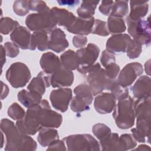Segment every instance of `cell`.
Segmentation results:
<instances>
[{
	"label": "cell",
	"mask_w": 151,
	"mask_h": 151,
	"mask_svg": "<svg viewBox=\"0 0 151 151\" xmlns=\"http://www.w3.org/2000/svg\"><path fill=\"white\" fill-rule=\"evenodd\" d=\"M40 64L43 71L51 75L62 66L60 58L52 52L44 53L40 58Z\"/></svg>",
	"instance_id": "ac0fdd59"
},
{
	"label": "cell",
	"mask_w": 151,
	"mask_h": 151,
	"mask_svg": "<svg viewBox=\"0 0 151 151\" xmlns=\"http://www.w3.org/2000/svg\"><path fill=\"white\" fill-rule=\"evenodd\" d=\"M77 71L86 76L88 86L93 96H97L104 90H110L116 81V80H111L107 77L104 68H101L99 63L86 67L80 66Z\"/></svg>",
	"instance_id": "7a4b0ae2"
},
{
	"label": "cell",
	"mask_w": 151,
	"mask_h": 151,
	"mask_svg": "<svg viewBox=\"0 0 151 151\" xmlns=\"http://www.w3.org/2000/svg\"><path fill=\"white\" fill-rule=\"evenodd\" d=\"M150 122V120H136V127L131 129L132 136L136 142L144 143L146 142V137H147L149 142Z\"/></svg>",
	"instance_id": "7402d4cb"
},
{
	"label": "cell",
	"mask_w": 151,
	"mask_h": 151,
	"mask_svg": "<svg viewBox=\"0 0 151 151\" xmlns=\"http://www.w3.org/2000/svg\"><path fill=\"white\" fill-rule=\"evenodd\" d=\"M120 66L116 63H112L104 68V70L107 77L111 79L115 80L120 72Z\"/></svg>",
	"instance_id": "ee69618b"
},
{
	"label": "cell",
	"mask_w": 151,
	"mask_h": 151,
	"mask_svg": "<svg viewBox=\"0 0 151 151\" xmlns=\"http://www.w3.org/2000/svg\"><path fill=\"white\" fill-rule=\"evenodd\" d=\"M49 37L48 34L45 31H35L31 35L30 50H35L37 48L41 51L48 50Z\"/></svg>",
	"instance_id": "484cf974"
},
{
	"label": "cell",
	"mask_w": 151,
	"mask_h": 151,
	"mask_svg": "<svg viewBox=\"0 0 151 151\" xmlns=\"http://www.w3.org/2000/svg\"><path fill=\"white\" fill-rule=\"evenodd\" d=\"M51 10L57 20V25L64 27L65 29L70 27L76 19V17L66 9L53 7Z\"/></svg>",
	"instance_id": "603a6c76"
},
{
	"label": "cell",
	"mask_w": 151,
	"mask_h": 151,
	"mask_svg": "<svg viewBox=\"0 0 151 151\" xmlns=\"http://www.w3.org/2000/svg\"><path fill=\"white\" fill-rule=\"evenodd\" d=\"M8 116L14 120H19L23 119L26 114L24 109L17 103H12L8 109Z\"/></svg>",
	"instance_id": "f35d334b"
},
{
	"label": "cell",
	"mask_w": 151,
	"mask_h": 151,
	"mask_svg": "<svg viewBox=\"0 0 151 151\" xmlns=\"http://www.w3.org/2000/svg\"><path fill=\"white\" fill-rule=\"evenodd\" d=\"M32 34L25 27L18 26L11 34V41L22 50H29Z\"/></svg>",
	"instance_id": "2e32d148"
},
{
	"label": "cell",
	"mask_w": 151,
	"mask_h": 151,
	"mask_svg": "<svg viewBox=\"0 0 151 151\" xmlns=\"http://www.w3.org/2000/svg\"><path fill=\"white\" fill-rule=\"evenodd\" d=\"M107 25L109 33L111 34H122L126 29L125 22L121 18L109 17Z\"/></svg>",
	"instance_id": "4dcf8cb0"
},
{
	"label": "cell",
	"mask_w": 151,
	"mask_h": 151,
	"mask_svg": "<svg viewBox=\"0 0 151 151\" xmlns=\"http://www.w3.org/2000/svg\"><path fill=\"white\" fill-rule=\"evenodd\" d=\"M76 96L85 100L88 105H90L93 100V94L88 85L81 84L76 86L73 90Z\"/></svg>",
	"instance_id": "d6a6232c"
},
{
	"label": "cell",
	"mask_w": 151,
	"mask_h": 151,
	"mask_svg": "<svg viewBox=\"0 0 151 151\" xmlns=\"http://www.w3.org/2000/svg\"><path fill=\"white\" fill-rule=\"evenodd\" d=\"M110 90L115 99L118 101L125 99L129 96L128 88L121 86L117 83V81L114 83Z\"/></svg>",
	"instance_id": "ab89813d"
},
{
	"label": "cell",
	"mask_w": 151,
	"mask_h": 151,
	"mask_svg": "<svg viewBox=\"0 0 151 151\" xmlns=\"http://www.w3.org/2000/svg\"><path fill=\"white\" fill-rule=\"evenodd\" d=\"M150 60H148L145 65V72L148 74V76L150 75Z\"/></svg>",
	"instance_id": "11a10c76"
},
{
	"label": "cell",
	"mask_w": 151,
	"mask_h": 151,
	"mask_svg": "<svg viewBox=\"0 0 151 151\" xmlns=\"http://www.w3.org/2000/svg\"><path fill=\"white\" fill-rule=\"evenodd\" d=\"M63 140L66 143L69 151H99L101 150L100 143L89 134H71L65 137Z\"/></svg>",
	"instance_id": "8992f818"
},
{
	"label": "cell",
	"mask_w": 151,
	"mask_h": 151,
	"mask_svg": "<svg viewBox=\"0 0 151 151\" xmlns=\"http://www.w3.org/2000/svg\"><path fill=\"white\" fill-rule=\"evenodd\" d=\"M1 83H2V93H1V100H3L7 97L9 93V88H8V87L6 86V84L4 83L3 81H1Z\"/></svg>",
	"instance_id": "816d5d0a"
},
{
	"label": "cell",
	"mask_w": 151,
	"mask_h": 151,
	"mask_svg": "<svg viewBox=\"0 0 151 151\" xmlns=\"http://www.w3.org/2000/svg\"><path fill=\"white\" fill-rule=\"evenodd\" d=\"M135 150H150V147L146 145H140L137 148L134 149Z\"/></svg>",
	"instance_id": "db71d44e"
},
{
	"label": "cell",
	"mask_w": 151,
	"mask_h": 151,
	"mask_svg": "<svg viewBox=\"0 0 151 151\" xmlns=\"http://www.w3.org/2000/svg\"><path fill=\"white\" fill-rule=\"evenodd\" d=\"M6 54L10 58L16 57L19 53V47L14 42H6L4 45Z\"/></svg>",
	"instance_id": "f6af8a7d"
},
{
	"label": "cell",
	"mask_w": 151,
	"mask_h": 151,
	"mask_svg": "<svg viewBox=\"0 0 151 151\" xmlns=\"http://www.w3.org/2000/svg\"><path fill=\"white\" fill-rule=\"evenodd\" d=\"M142 51V45L137 41L133 39L131 40L126 48V54L130 59L138 58Z\"/></svg>",
	"instance_id": "e575fe53"
},
{
	"label": "cell",
	"mask_w": 151,
	"mask_h": 151,
	"mask_svg": "<svg viewBox=\"0 0 151 151\" xmlns=\"http://www.w3.org/2000/svg\"><path fill=\"white\" fill-rule=\"evenodd\" d=\"M76 52L80 66L86 67L94 64L96 61L99 55L100 48L97 45L89 43L86 47L80 48Z\"/></svg>",
	"instance_id": "8fae6325"
},
{
	"label": "cell",
	"mask_w": 151,
	"mask_h": 151,
	"mask_svg": "<svg viewBox=\"0 0 151 151\" xmlns=\"http://www.w3.org/2000/svg\"><path fill=\"white\" fill-rule=\"evenodd\" d=\"M28 6L29 10L37 11L38 12H46L51 9L47 5L46 3L42 1H28Z\"/></svg>",
	"instance_id": "7bdbcfd3"
},
{
	"label": "cell",
	"mask_w": 151,
	"mask_h": 151,
	"mask_svg": "<svg viewBox=\"0 0 151 151\" xmlns=\"http://www.w3.org/2000/svg\"><path fill=\"white\" fill-rule=\"evenodd\" d=\"M57 3L60 5H67L69 6H74L80 3L79 1H57Z\"/></svg>",
	"instance_id": "f907efd6"
},
{
	"label": "cell",
	"mask_w": 151,
	"mask_h": 151,
	"mask_svg": "<svg viewBox=\"0 0 151 151\" xmlns=\"http://www.w3.org/2000/svg\"><path fill=\"white\" fill-rule=\"evenodd\" d=\"M131 40L130 36L127 34H114L106 42V50L114 54L124 53L126 52L127 45Z\"/></svg>",
	"instance_id": "7c38bea8"
},
{
	"label": "cell",
	"mask_w": 151,
	"mask_h": 151,
	"mask_svg": "<svg viewBox=\"0 0 151 151\" xmlns=\"http://www.w3.org/2000/svg\"><path fill=\"white\" fill-rule=\"evenodd\" d=\"M18 101L27 108H31L38 105L42 100L40 94L26 90H22L17 95Z\"/></svg>",
	"instance_id": "cb8c5ba5"
},
{
	"label": "cell",
	"mask_w": 151,
	"mask_h": 151,
	"mask_svg": "<svg viewBox=\"0 0 151 151\" xmlns=\"http://www.w3.org/2000/svg\"><path fill=\"white\" fill-rule=\"evenodd\" d=\"M51 74H48L44 71L40 72L37 77H34L27 86L28 91H34L43 95L45 92L47 87L51 86Z\"/></svg>",
	"instance_id": "d6986e66"
},
{
	"label": "cell",
	"mask_w": 151,
	"mask_h": 151,
	"mask_svg": "<svg viewBox=\"0 0 151 151\" xmlns=\"http://www.w3.org/2000/svg\"><path fill=\"white\" fill-rule=\"evenodd\" d=\"M91 34L103 37L108 36L110 33L108 30L107 22L99 19H96L92 28Z\"/></svg>",
	"instance_id": "60d3db41"
},
{
	"label": "cell",
	"mask_w": 151,
	"mask_h": 151,
	"mask_svg": "<svg viewBox=\"0 0 151 151\" xmlns=\"http://www.w3.org/2000/svg\"><path fill=\"white\" fill-rule=\"evenodd\" d=\"M151 78L147 76H140L131 87L133 96L136 99L150 97Z\"/></svg>",
	"instance_id": "ffe728a7"
},
{
	"label": "cell",
	"mask_w": 151,
	"mask_h": 151,
	"mask_svg": "<svg viewBox=\"0 0 151 151\" xmlns=\"http://www.w3.org/2000/svg\"><path fill=\"white\" fill-rule=\"evenodd\" d=\"M60 60L64 67L71 71L77 69L80 66L76 52L72 50H68L64 52L60 56Z\"/></svg>",
	"instance_id": "83f0119b"
},
{
	"label": "cell",
	"mask_w": 151,
	"mask_h": 151,
	"mask_svg": "<svg viewBox=\"0 0 151 151\" xmlns=\"http://www.w3.org/2000/svg\"><path fill=\"white\" fill-rule=\"evenodd\" d=\"M5 77L12 87L18 88L24 87L28 83L31 74L26 64L16 62L12 64L8 68Z\"/></svg>",
	"instance_id": "ba28073f"
},
{
	"label": "cell",
	"mask_w": 151,
	"mask_h": 151,
	"mask_svg": "<svg viewBox=\"0 0 151 151\" xmlns=\"http://www.w3.org/2000/svg\"><path fill=\"white\" fill-rule=\"evenodd\" d=\"M58 131L54 128L42 127L39 130L37 137L38 143L42 147L48 146L53 141L58 139Z\"/></svg>",
	"instance_id": "4316f807"
},
{
	"label": "cell",
	"mask_w": 151,
	"mask_h": 151,
	"mask_svg": "<svg viewBox=\"0 0 151 151\" xmlns=\"http://www.w3.org/2000/svg\"><path fill=\"white\" fill-rule=\"evenodd\" d=\"M148 1H130V11L127 16L131 20L136 21L145 17L149 10Z\"/></svg>",
	"instance_id": "d4e9b609"
},
{
	"label": "cell",
	"mask_w": 151,
	"mask_h": 151,
	"mask_svg": "<svg viewBox=\"0 0 151 151\" xmlns=\"http://www.w3.org/2000/svg\"><path fill=\"white\" fill-rule=\"evenodd\" d=\"M73 44L76 48H83L87 42V38L85 35H76L73 38Z\"/></svg>",
	"instance_id": "681fc988"
},
{
	"label": "cell",
	"mask_w": 151,
	"mask_h": 151,
	"mask_svg": "<svg viewBox=\"0 0 151 151\" xmlns=\"http://www.w3.org/2000/svg\"><path fill=\"white\" fill-rule=\"evenodd\" d=\"M94 20V17L89 19L76 17L74 22L70 27L67 28L66 29L74 34L87 35L90 33H91Z\"/></svg>",
	"instance_id": "e0dca14e"
},
{
	"label": "cell",
	"mask_w": 151,
	"mask_h": 151,
	"mask_svg": "<svg viewBox=\"0 0 151 151\" xmlns=\"http://www.w3.org/2000/svg\"><path fill=\"white\" fill-rule=\"evenodd\" d=\"M13 11L19 16H25L29 11L28 6V1L17 0L13 4Z\"/></svg>",
	"instance_id": "b9f144b4"
},
{
	"label": "cell",
	"mask_w": 151,
	"mask_h": 151,
	"mask_svg": "<svg viewBox=\"0 0 151 151\" xmlns=\"http://www.w3.org/2000/svg\"><path fill=\"white\" fill-rule=\"evenodd\" d=\"M99 143L101 150L122 151L119 143V136L117 133H111V134L106 138L100 140Z\"/></svg>",
	"instance_id": "f1b7e54d"
},
{
	"label": "cell",
	"mask_w": 151,
	"mask_h": 151,
	"mask_svg": "<svg viewBox=\"0 0 151 151\" xmlns=\"http://www.w3.org/2000/svg\"><path fill=\"white\" fill-rule=\"evenodd\" d=\"M114 2L113 1H102L99 7V11L104 15H110Z\"/></svg>",
	"instance_id": "7dc6e473"
},
{
	"label": "cell",
	"mask_w": 151,
	"mask_h": 151,
	"mask_svg": "<svg viewBox=\"0 0 151 151\" xmlns=\"http://www.w3.org/2000/svg\"><path fill=\"white\" fill-rule=\"evenodd\" d=\"M128 1H116L112 7V9L109 17L117 18H123L129 12Z\"/></svg>",
	"instance_id": "1f68e13d"
},
{
	"label": "cell",
	"mask_w": 151,
	"mask_h": 151,
	"mask_svg": "<svg viewBox=\"0 0 151 151\" xmlns=\"http://www.w3.org/2000/svg\"><path fill=\"white\" fill-rule=\"evenodd\" d=\"M115 61L116 57L113 53L106 50L102 51L100 57V63L104 68L110 64L112 63H115Z\"/></svg>",
	"instance_id": "bcb514c9"
},
{
	"label": "cell",
	"mask_w": 151,
	"mask_h": 151,
	"mask_svg": "<svg viewBox=\"0 0 151 151\" xmlns=\"http://www.w3.org/2000/svg\"><path fill=\"white\" fill-rule=\"evenodd\" d=\"M143 72V66L140 63L137 62L129 63L119 72L116 79L117 83L123 87H127L132 85Z\"/></svg>",
	"instance_id": "9c48e42d"
},
{
	"label": "cell",
	"mask_w": 151,
	"mask_h": 151,
	"mask_svg": "<svg viewBox=\"0 0 151 151\" xmlns=\"http://www.w3.org/2000/svg\"><path fill=\"white\" fill-rule=\"evenodd\" d=\"M6 52L4 48V47L1 45V66L2 67L4 65V64L6 63Z\"/></svg>",
	"instance_id": "f5cc1de1"
},
{
	"label": "cell",
	"mask_w": 151,
	"mask_h": 151,
	"mask_svg": "<svg viewBox=\"0 0 151 151\" xmlns=\"http://www.w3.org/2000/svg\"><path fill=\"white\" fill-rule=\"evenodd\" d=\"M1 134H2V144H1V148H2L4 146V135H3V132H1Z\"/></svg>",
	"instance_id": "9f6ffc18"
},
{
	"label": "cell",
	"mask_w": 151,
	"mask_h": 151,
	"mask_svg": "<svg viewBox=\"0 0 151 151\" xmlns=\"http://www.w3.org/2000/svg\"><path fill=\"white\" fill-rule=\"evenodd\" d=\"M19 24L17 21L13 20L9 17H2L0 22V31L1 34L8 35L12 32L18 26Z\"/></svg>",
	"instance_id": "836d02e7"
},
{
	"label": "cell",
	"mask_w": 151,
	"mask_h": 151,
	"mask_svg": "<svg viewBox=\"0 0 151 151\" xmlns=\"http://www.w3.org/2000/svg\"><path fill=\"white\" fill-rule=\"evenodd\" d=\"M67 148L65 147L64 141L63 140L57 139L53 141L49 145L47 150H66Z\"/></svg>",
	"instance_id": "c3c4849f"
},
{
	"label": "cell",
	"mask_w": 151,
	"mask_h": 151,
	"mask_svg": "<svg viewBox=\"0 0 151 151\" xmlns=\"http://www.w3.org/2000/svg\"><path fill=\"white\" fill-rule=\"evenodd\" d=\"M116 100L111 93H101L94 99V107L101 114H108L113 110L116 104Z\"/></svg>",
	"instance_id": "5bb4252c"
},
{
	"label": "cell",
	"mask_w": 151,
	"mask_h": 151,
	"mask_svg": "<svg viewBox=\"0 0 151 151\" xmlns=\"http://www.w3.org/2000/svg\"><path fill=\"white\" fill-rule=\"evenodd\" d=\"M69 46L64 32L59 28H55L49 34L48 48L57 53L64 51Z\"/></svg>",
	"instance_id": "4fadbf2b"
},
{
	"label": "cell",
	"mask_w": 151,
	"mask_h": 151,
	"mask_svg": "<svg viewBox=\"0 0 151 151\" xmlns=\"http://www.w3.org/2000/svg\"><path fill=\"white\" fill-rule=\"evenodd\" d=\"M151 97L137 99L134 101V111L136 120H150Z\"/></svg>",
	"instance_id": "44dd1931"
},
{
	"label": "cell",
	"mask_w": 151,
	"mask_h": 151,
	"mask_svg": "<svg viewBox=\"0 0 151 151\" xmlns=\"http://www.w3.org/2000/svg\"><path fill=\"white\" fill-rule=\"evenodd\" d=\"M0 127L6 137L5 150H36L37 147L36 142L29 135L21 133L11 120L8 119H2Z\"/></svg>",
	"instance_id": "6da1fadb"
},
{
	"label": "cell",
	"mask_w": 151,
	"mask_h": 151,
	"mask_svg": "<svg viewBox=\"0 0 151 151\" xmlns=\"http://www.w3.org/2000/svg\"><path fill=\"white\" fill-rule=\"evenodd\" d=\"M99 1H83L80 6L77 9V13L78 17L84 19H89L93 17L96 8Z\"/></svg>",
	"instance_id": "f546056e"
},
{
	"label": "cell",
	"mask_w": 151,
	"mask_h": 151,
	"mask_svg": "<svg viewBox=\"0 0 151 151\" xmlns=\"http://www.w3.org/2000/svg\"><path fill=\"white\" fill-rule=\"evenodd\" d=\"M28 109L31 110L42 127L58 128L62 124V115L51 110L48 101L46 100H42L38 105Z\"/></svg>",
	"instance_id": "277c9868"
},
{
	"label": "cell",
	"mask_w": 151,
	"mask_h": 151,
	"mask_svg": "<svg viewBox=\"0 0 151 151\" xmlns=\"http://www.w3.org/2000/svg\"><path fill=\"white\" fill-rule=\"evenodd\" d=\"M72 90L69 88H60L50 93V100L52 106L57 110L64 113L68 110L72 99Z\"/></svg>",
	"instance_id": "30bf717a"
},
{
	"label": "cell",
	"mask_w": 151,
	"mask_h": 151,
	"mask_svg": "<svg viewBox=\"0 0 151 151\" xmlns=\"http://www.w3.org/2000/svg\"><path fill=\"white\" fill-rule=\"evenodd\" d=\"M25 22L30 31H42L47 34H50L57 25V20L51 9L46 12L29 14L26 17Z\"/></svg>",
	"instance_id": "5b68a950"
},
{
	"label": "cell",
	"mask_w": 151,
	"mask_h": 151,
	"mask_svg": "<svg viewBox=\"0 0 151 151\" xmlns=\"http://www.w3.org/2000/svg\"><path fill=\"white\" fill-rule=\"evenodd\" d=\"M89 106L85 100L76 96L73 97L71 100L70 108L72 111L77 113L88 110L90 109Z\"/></svg>",
	"instance_id": "74e56055"
},
{
	"label": "cell",
	"mask_w": 151,
	"mask_h": 151,
	"mask_svg": "<svg viewBox=\"0 0 151 151\" xmlns=\"http://www.w3.org/2000/svg\"><path fill=\"white\" fill-rule=\"evenodd\" d=\"M119 143L123 151L133 149L137 145L136 140L131 134H123L119 137Z\"/></svg>",
	"instance_id": "d590c367"
},
{
	"label": "cell",
	"mask_w": 151,
	"mask_h": 151,
	"mask_svg": "<svg viewBox=\"0 0 151 151\" xmlns=\"http://www.w3.org/2000/svg\"><path fill=\"white\" fill-rule=\"evenodd\" d=\"M134 101L133 98L129 96L125 99L119 100L116 104L113 109V117L119 129H127L134 126Z\"/></svg>",
	"instance_id": "3957f363"
},
{
	"label": "cell",
	"mask_w": 151,
	"mask_h": 151,
	"mask_svg": "<svg viewBox=\"0 0 151 151\" xmlns=\"http://www.w3.org/2000/svg\"><path fill=\"white\" fill-rule=\"evenodd\" d=\"M74 81V74L71 70L63 65L51 75L50 84L54 88H62L72 85Z\"/></svg>",
	"instance_id": "9a60e30c"
},
{
	"label": "cell",
	"mask_w": 151,
	"mask_h": 151,
	"mask_svg": "<svg viewBox=\"0 0 151 151\" xmlns=\"http://www.w3.org/2000/svg\"><path fill=\"white\" fill-rule=\"evenodd\" d=\"M127 31L134 40L139 42L142 45L148 46L151 41L150 22L149 18L146 20H131L126 17Z\"/></svg>",
	"instance_id": "52a82bcc"
},
{
	"label": "cell",
	"mask_w": 151,
	"mask_h": 151,
	"mask_svg": "<svg viewBox=\"0 0 151 151\" xmlns=\"http://www.w3.org/2000/svg\"><path fill=\"white\" fill-rule=\"evenodd\" d=\"M92 132L99 140L106 138L111 133L110 128L103 123H97L94 124L92 127Z\"/></svg>",
	"instance_id": "8d00e7d4"
}]
</instances>
